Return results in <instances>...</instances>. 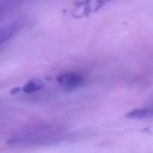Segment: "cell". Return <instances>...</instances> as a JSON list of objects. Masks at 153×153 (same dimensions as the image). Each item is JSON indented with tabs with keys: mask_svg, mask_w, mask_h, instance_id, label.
<instances>
[{
	"mask_svg": "<svg viewBox=\"0 0 153 153\" xmlns=\"http://www.w3.org/2000/svg\"><path fill=\"white\" fill-rule=\"evenodd\" d=\"M57 81L58 83L66 88H75L82 85L84 79L78 73H65L59 75L57 78Z\"/></svg>",
	"mask_w": 153,
	"mask_h": 153,
	"instance_id": "obj_1",
	"label": "cell"
},
{
	"mask_svg": "<svg viewBox=\"0 0 153 153\" xmlns=\"http://www.w3.org/2000/svg\"><path fill=\"white\" fill-rule=\"evenodd\" d=\"M153 116V108L137 109L130 112L127 114V117L134 118V119H143V118L150 117Z\"/></svg>",
	"mask_w": 153,
	"mask_h": 153,
	"instance_id": "obj_2",
	"label": "cell"
},
{
	"mask_svg": "<svg viewBox=\"0 0 153 153\" xmlns=\"http://www.w3.org/2000/svg\"><path fill=\"white\" fill-rule=\"evenodd\" d=\"M43 88V83L39 80H31L25 84V86L22 88V91L28 94L34 93L39 91Z\"/></svg>",
	"mask_w": 153,
	"mask_h": 153,
	"instance_id": "obj_3",
	"label": "cell"
}]
</instances>
